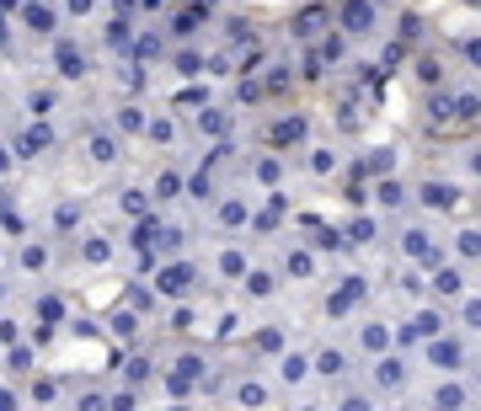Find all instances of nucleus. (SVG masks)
Returning <instances> with one entry per match:
<instances>
[{
    "label": "nucleus",
    "mask_w": 481,
    "mask_h": 411,
    "mask_svg": "<svg viewBox=\"0 0 481 411\" xmlns=\"http://www.w3.org/2000/svg\"><path fill=\"white\" fill-rule=\"evenodd\" d=\"M54 64H59L64 81H86V75H91V59H86V48H75V43H54Z\"/></svg>",
    "instance_id": "f257e3e1"
},
{
    "label": "nucleus",
    "mask_w": 481,
    "mask_h": 411,
    "mask_svg": "<svg viewBox=\"0 0 481 411\" xmlns=\"http://www.w3.org/2000/svg\"><path fill=\"white\" fill-rule=\"evenodd\" d=\"M54 144V134H48V123H32V128H21L17 134V161H38L43 150Z\"/></svg>",
    "instance_id": "f03ea898"
},
{
    "label": "nucleus",
    "mask_w": 481,
    "mask_h": 411,
    "mask_svg": "<svg viewBox=\"0 0 481 411\" xmlns=\"http://www.w3.org/2000/svg\"><path fill=\"white\" fill-rule=\"evenodd\" d=\"M21 27H27V32H38V38H48V32L59 27V17H54V6H43V0H27V6H21Z\"/></svg>",
    "instance_id": "7ed1b4c3"
},
{
    "label": "nucleus",
    "mask_w": 481,
    "mask_h": 411,
    "mask_svg": "<svg viewBox=\"0 0 481 411\" xmlns=\"http://www.w3.org/2000/svg\"><path fill=\"white\" fill-rule=\"evenodd\" d=\"M337 21L348 27V32H369V27H375V6H369V0H342Z\"/></svg>",
    "instance_id": "20e7f679"
},
{
    "label": "nucleus",
    "mask_w": 481,
    "mask_h": 411,
    "mask_svg": "<svg viewBox=\"0 0 481 411\" xmlns=\"http://www.w3.org/2000/svg\"><path fill=\"white\" fill-rule=\"evenodd\" d=\"M155 288H160V294H171V299H177V294H187V288H193V268H187V262H171V268H160Z\"/></svg>",
    "instance_id": "39448f33"
},
{
    "label": "nucleus",
    "mask_w": 481,
    "mask_h": 411,
    "mask_svg": "<svg viewBox=\"0 0 481 411\" xmlns=\"http://www.w3.org/2000/svg\"><path fill=\"white\" fill-rule=\"evenodd\" d=\"M209 11H214L209 0H193V6H187V11H182L177 21H171V32H177V38H193V32L203 27V17H209Z\"/></svg>",
    "instance_id": "423d86ee"
},
{
    "label": "nucleus",
    "mask_w": 481,
    "mask_h": 411,
    "mask_svg": "<svg viewBox=\"0 0 481 411\" xmlns=\"http://www.w3.org/2000/svg\"><path fill=\"white\" fill-rule=\"evenodd\" d=\"M401 241H406V257H412V262H422V268H433V262H439V251H433V241H428L422 230H406Z\"/></svg>",
    "instance_id": "0eeeda50"
},
{
    "label": "nucleus",
    "mask_w": 481,
    "mask_h": 411,
    "mask_svg": "<svg viewBox=\"0 0 481 411\" xmlns=\"http://www.w3.org/2000/svg\"><path fill=\"white\" fill-rule=\"evenodd\" d=\"M86 155H91L97 166L118 161V139H113V134H91V139H86Z\"/></svg>",
    "instance_id": "6e6552de"
},
{
    "label": "nucleus",
    "mask_w": 481,
    "mask_h": 411,
    "mask_svg": "<svg viewBox=\"0 0 481 411\" xmlns=\"http://www.w3.org/2000/svg\"><path fill=\"white\" fill-rule=\"evenodd\" d=\"M455 198H460V192L449 182H422V203L428 208H455Z\"/></svg>",
    "instance_id": "1a4fd4ad"
},
{
    "label": "nucleus",
    "mask_w": 481,
    "mask_h": 411,
    "mask_svg": "<svg viewBox=\"0 0 481 411\" xmlns=\"http://www.w3.org/2000/svg\"><path fill=\"white\" fill-rule=\"evenodd\" d=\"M321 21H326V6H310V11H300V17H294V32H300V38H316Z\"/></svg>",
    "instance_id": "9d476101"
},
{
    "label": "nucleus",
    "mask_w": 481,
    "mask_h": 411,
    "mask_svg": "<svg viewBox=\"0 0 481 411\" xmlns=\"http://www.w3.org/2000/svg\"><path fill=\"white\" fill-rule=\"evenodd\" d=\"M316 374H326V379H342V374H348V358H342L337 348L321 352V358H316Z\"/></svg>",
    "instance_id": "9b49d317"
},
{
    "label": "nucleus",
    "mask_w": 481,
    "mask_h": 411,
    "mask_svg": "<svg viewBox=\"0 0 481 411\" xmlns=\"http://www.w3.org/2000/svg\"><path fill=\"white\" fill-rule=\"evenodd\" d=\"M375 379H380V385H385V390H396V385H401V379H406V363H401V358H385V363H380V369H375Z\"/></svg>",
    "instance_id": "f8f14e48"
},
{
    "label": "nucleus",
    "mask_w": 481,
    "mask_h": 411,
    "mask_svg": "<svg viewBox=\"0 0 481 411\" xmlns=\"http://www.w3.org/2000/svg\"><path fill=\"white\" fill-rule=\"evenodd\" d=\"M305 139V118H283V123H273V144H294Z\"/></svg>",
    "instance_id": "ddd939ff"
},
{
    "label": "nucleus",
    "mask_w": 481,
    "mask_h": 411,
    "mask_svg": "<svg viewBox=\"0 0 481 411\" xmlns=\"http://www.w3.org/2000/svg\"><path fill=\"white\" fill-rule=\"evenodd\" d=\"M439 326H444V321H439V310H422L417 321L406 326V337H439Z\"/></svg>",
    "instance_id": "4468645a"
},
{
    "label": "nucleus",
    "mask_w": 481,
    "mask_h": 411,
    "mask_svg": "<svg viewBox=\"0 0 481 411\" xmlns=\"http://www.w3.org/2000/svg\"><path fill=\"white\" fill-rule=\"evenodd\" d=\"M449 102H455V118H465V123L481 118V97H476V91H460V97H449Z\"/></svg>",
    "instance_id": "2eb2a0df"
},
{
    "label": "nucleus",
    "mask_w": 481,
    "mask_h": 411,
    "mask_svg": "<svg viewBox=\"0 0 481 411\" xmlns=\"http://www.w3.org/2000/svg\"><path fill=\"white\" fill-rule=\"evenodd\" d=\"M225 128H230V118H225V112H214V107H203V112H198V134H214V139H220Z\"/></svg>",
    "instance_id": "dca6fc26"
},
{
    "label": "nucleus",
    "mask_w": 481,
    "mask_h": 411,
    "mask_svg": "<svg viewBox=\"0 0 481 411\" xmlns=\"http://www.w3.org/2000/svg\"><path fill=\"white\" fill-rule=\"evenodd\" d=\"M80 257H86V262H107V257H113V246H107L102 235H86V241H80Z\"/></svg>",
    "instance_id": "f3484780"
},
{
    "label": "nucleus",
    "mask_w": 481,
    "mask_h": 411,
    "mask_svg": "<svg viewBox=\"0 0 481 411\" xmlns=\"http://www.w3.org/2000/svg\"><path fill=\"white\" fill-rule=\"evenodd\" d=\"M107 48H134V27H129V21H113V27H107Z\"/></svg>",
    "instance_id": "a211bd4d"
},
{
    "label": "nucleus",
    "mask_w": 481,
    "mask_h": 411,
    "mask_svg": "<svg viewBox=\"0 0 481 411\" xmlns=\"http://www.w3.org/2000/svg\"><path fill=\"white\" fill-rule=\"evenodd\" d=\"M118 208L129 214V219H144V214H150V198H144V192H123Z\"/></svg>",
    "instance_id": "6ab92c4d"
},
{
    "label": "nucleus",
    "mask_w": 481,
    "mask_h": 411,
    "mask_svg": "<svg viewBox=\"0 0 481 411\" xmlns=\"http://www.w3.org/2000/svg\"><path fill=\"white\" fill-rule=\"evenodd\" d=\"M118 128H123V134H144V112H140L134 102L118 107Z\"/></svg>",
    "instance_id": "aec40b11"
},
{
    "label": "nucleus",
    "mask_w": 481,
    "mask_h": 411,
    "mask_svg": "<svg viewBox=\"0 0 481 411\" xmlns=\"http://www.w3.org/2000/svg\"><path fill=\"white\" fill-rule=\"evenodd\" d=\"M144 134H150V139H160V144H171V139H177L171 118H144Z\"/></svg>",
    "instance_id": "412c9836"
},
{
    "label": "nucleus",
    "mask_w": 481,
    "mask_h": 411,
    "mask_svg": "<svg viewBox=\"0 0 481 411\" xmlns=\"http://www.w3.org/2000/svg\"><path fill=\"white\" fill-rule=\"evenodd\" d=\"M273 272H246V294H257V299H267V294H273Z\"/></svg>",
    "instance_id": "4be33fe9"
},
{
    "label": "nucleus",
    "mask_w": 481,
    "mask_h": 411,
    "mask_svg": "<svg viewBox=\"0 0 481 411\" xmlns=\"http://www.w3.org/2000/svg\"><path fill=\"white\" fill-rule=\"evenodd\" d=\"M177 192H182V177H177V171H160V177H155V198H166V203H171Z\"/></svg>",
    "instance_id": "5701e85b"
},
{
    "label": "nucleus",
    "mask_w": 481,
    "mask_h": 411,
    "mask_svg": "<svg viewBox=\"0 0 481 411\" xmlns=\"http://www.w3.org/2000/svg\"><path fill=\"white\" fill-rule=\"evenodd\" d=\"M21 268L43 272V268H48V246H27V251H21Z\"/></svg>",
    "instance_id": "b1692460"
},
{
    "label": "nucleus",
    "mask_w": 481,
    "mask_h": 411,
    "mask_svg": "<svg viewBox=\"0 0 481 411\" xmlns=\"http://www.w3.org/2000/svg\"><path fill=\"white\" fill-rule=\"evenodd\" d=\"M220 272H225V278H246V257H240V251H225V257H220Z\"/></svg>",
    "instance_id": "393cba45"
},
{
    "label": "nucleus",
    "mask_w": 481,
    "mask_h": 411,
    "mask_svg": "<svg viewBox=\"0 0 481 411\" xmlns=\"http://www.w3.org/2000/svg\"><path fill=\"white\" fill-rule=\"evenodd\" d=\"M203 70H209L203 54H177V75H203Z\"/></svg>",
    "instance_id": "a878e982"
},
{
    "label": "nucleus",
    "mask_w": 481,
    "mask_h": 411,
    "mask_svg": "<svg viewBox=\"0 0 481 411\" xmlns=\"http://www.w3.org/2000/svg\"><path fill=\"white\" fill-rule=\"evenodd\" d=\"M305 374H310V363H305L300 352H289V358H283V379L294 385V379H305Z\"/></svg>",
    "instance_id": "bb28decb"
},
{
    "label": "nucleus",
    "mask_w": 481,
    "mask_h": 411,
    "mask_svg": "<svg viewBox=\"0 0 481 411\" xmlns=\"http://www.w3.org/2000/svg\"><path fill=\"white\" fill-rule=\"evenodd\" d=\"M364 348H369V352H385V348H390V331H385V326H369V331H364Z\"/></svg>",
    "instance_id": "cd10ccee"
},
{
    "label": "nucleus",
    "mask_w": 481,
    "mask_h": 411,
    "mask_svg": "<svg viewBox=\"0 0 481 411\" xmlns=\"http://www.w3.org/2000/svg\"><path fill=\"white\" fill-rule=\"evenodd\" d=\"M236 401H246V406H257V401H267V390H262L257 379H246V385H236Z\"/></svg>",
    "instance_id": "c85d7f7f"
},
{
    "label": "nucleus",
    "mask_w": 481,
    "mask_h": 411,
    "mask_svg": "<svg viewBox=\"0 0 481 411\" xmlns=\"http://www.w3.org/2000/svg\"><path fill=\"white\" fill-rule=\"evenodd\" d=\"M220 225H246V203H236V198L220 203Z\"/></svg>",
    "instance_id": "c756f323"
},
{
    "label": "nucleus",
    "mask_w": 481,
    "mask_h": 411,
    "mask_svg": "<svg viewBox=\"0 0 481 411\" xmlns=\"http://www.w3.org/2000/svg\"><path fill=\"white\" fill-rule=\"evenodd\" d=\"M375 198H380L385 208H401V203H406V192H401V182H385L380 192H375Z\"/></svg>",
    "instance_id": "7c9ffc66"
},
{
    "label": "nucleus",
    "mask_w": 481,
    "mask_h": 411,
    "mask_svg": "<svg viewBox=\"0 0 481 411\" xmlns=\"http://www.w3.org/2000/svg\"><path fill=\"white\" fill-rule=\"evenodd\" d=\"M54 225H59V230H75V225H80V203H59Z\"/></svg>",
    "instance_id": "2f4dec72"
},
{
    "label": "nucleus",
    "mask_w": 481,
    "mask_h": 411,
    "mask_svg": "<svg viewBox=\"0 0 481 411\" xmlns=\"http://www.w3.org/2000/svg\"><path fill=\"white\" fill-rule=\"evenodd\" d=\"M27 107H32V112H54V91H27Z\"/></svg>",
    "instance_id": "473e14b6"
},
{
    "label": "nucleus",
    "mask_w": 481,
    "mask_h": 411,
    "mask_svg": "<svg viewBox=\"0 0 481 411\" xmlns=\"http://www.w3.org/2000/svg\"><path fill=\"white\" fill-rule=\"evenodd\" d=\"M289 272H294V278H310V272H316V262H310L305 251H289Z\"/></svg>",
    "instance_id": "72a5a7b5"
},
{
    "label": "nucleus",
    "mask_w": 481,
    "mask_h": 411,
    "mask_svg": "<svg viewBox=\"0 0 481 411\" xmlns=\"http://www.w3.org/2000/svg\"><path fill=\"white\" fill-rule=\"evenodd\" d=\"M460 257H471V262L481 257V230H465L460 235Z\"/></svg>",
    "instance_id": "f704fd0d"
},
{
    "label": "nucleus",
    "mask_w": 481,
    "mask_h": 411,
    "mask_svg": "<svg viewBox=\"0 0 481 411\" xmlns=\"http://www.w3.org/2000/svg\"><path fill=\"white\" fill-rule=\"evenodd\" d=\"M177 369L187 374V379H198V374H203V358H198V352H182V358H177Z\"/></svg>",
    "instance_id": "c9c22d12"
},
{
    "label": "nucleus",
    "mask_w": 481,
    "mask_h": 411,
    "mask_svg": "<svg viewBox=\"0 0 481 411\" xmlns=\"http://www.w3.org/2000/svg\"><path fill=\"white\" fill-rule=\"evenodd\" d=\"M38 315H43V321H59V315H64V305L54 299V294H43V299H38Z\"/></svg>",
    "instance_id": "e433bc0d"
},
{
    "label": "nucleus",
    "mask_w": 481,
    "mask_h": 411,
    "mask_svg": "<svg viewBox=\"0 0 481 411\" xmlns=\"http://www.w3.org/2000/svg\"><path fill=\"white\" fill-rule=\"evenodd\" d=\"M433 288H439V294H460V272H449V268H444L439 278H433Z\"/></svg>",
    "instance_id": "4c0bfd02"
},
{
    "label": "nucleus",
    "mask_w": 481,
    "mask_h": 411,
    "mask_svg": "<svg viewBox=\"0 0 481 411\" xmlns=\"http://www.w3.org/2000/svg\"><path fill=\"white\" fill-rule=\"evenodd\" d=\"M113 331H118V337H134V331H140V321H134L129 310H118V315H113Z\"/></svg>",
    "instance_id": "58836bf2"
},
{
    "label": "nucleus",
    "mask_w": 481,
    "mask_h": 411,
    "mask_svg": "<svg viewBox=\"0 0 481 411\" xmlns=\"http://www.w3.org/2000/svg\"><path fill=\"white\" fill-rule=\"evenodd\" d=\"M134 54H140V59H155V54H160V38H155V32H144V38L134 43Z\"/></svg>",
    "instance_id": "ea45409f"
},
{
    "label": "nucleus",
    "mask_w": 481,
    "mask_h": 411,
    "mask_svg": "<svg viewBox=\"0 0 481 411\" xmlns=\"http://www.w3.org/2000/svg\"><path fill=\"white\" fill-rule=\"evenodd\" d=\"M439 59H417V81H428V86H439Z\"/></svg>",
    "instance_id": "a19ab883"
},
{
    "label": "nucleus",
    "mask_w": 481,
    "mask_h": 411,
    "mask_svg": "<svg viewBox=\"0 0 481 411\" xmlns=\"http://www.w3.org/2000/svg\"><path fill=\"white\" fill-rule=\"evenodd\" d=\"M267 91H289V64H273V75H267Z\"/></svg>",
    "instance_id": "79ce46f5"
},
{
    "label": "nucleus",
    "mask_w": 481,
    "mask_h": 411,
    "mask_svg": "<svg viewBox=\"0 0 481 411\" xmlns=\"http://www.w3.org/2000/svg\"><path fill=\"white\" fill-rule=\"evenodd\" d=\"M455 358H460V348H455V342H439V348H433V363H444V369H449Z\"/></svg>",
    "instance_id": "37998d69"
},
{
    "label": "nucleus",
    "mask_w": 481,
    "mask_h": 411,
    "mask_svg": "<svg viewBox=\"0 0 481 411\" xmlns=\"http://www.w3.org/2000/svg\"><path fill=\"white\" fill-rule=\"evenodd\" d=\"M460 401H465L460 385H444V390H439V406H460Z\"/></svg>",
    "instance_id": "c03bdc74"
},
{
    "label": "nucleus",
    "mask_w": 481,
    "mask_h": 411,
    "mask_svg": "<svg viewBox=\"0 0 481 411\" xmlns=\"http://www.w3.org/2000/svg\"><path fill=\"white\" fill-rule=\"evenodd\" d=\"M257 348H262V352H279V348H283V337H279V331H262Z\"/></svg>",
    "instance_id": "a18cd8bd"
},
{
    "label": "nucleus",
    "mask_w": 481,
    "mask_h": 411,
    "mask_svg": "<svg viewBox=\"0 0 481 411\" xmlns=\"http://www.w3.org/2000/svg\"><path fill=\"white\" fill-rule=\"evenodd\" d=\"M129 379H150V358H129Z\"/></svg>",
    "instance_id": "49530a36"
},
{
    "label": "nucleus",
    "mask_w": 481,
    "mask_h": 411,
    "mask_svg": "<svg viewBox=\"0 0 481 411\" xmlns=\"http://www.w3.org/2000/svg\"><path fill=\"white\" fill-rule=\"evenodd\" d=\"M353 241H359V246H364V241H375V225H369V219H359V225H353Z\"/></svg>",
    "instance_id": "de8ad7c7"
},
{
    "label": "nucleus",
    "mask_w": 481,
    "mask_h": 411,
    "mask_svg": "<svg viewBox=\"0 0 481 411\" xmlns=\"http://www.w3.org/2000/svg\"><path fill=\"white\" fill-rule=\"evenodd\" d=\"M460 48H465V59H471V64H481V38H471V43H460Z\"/></svg>",
    "instance_id": "09e8293b"
},
{
    "label": "nucleus",
    "mask_w": 481,
    "mask_h": 411,
    "mask_svg": "<svg viewBox=\"0 0 481 411\" xmlns=\"http://www.w3.org/2000/svg\"><path fill=\"white\" fill-rule=\"evenodd\" d=\"M465 321H471V326L481 331V299H471V305H465Z\"/></svg>",
    "instance_id": "8fccbe9b"
},
{
    "label": "nucleus",
    "mask_w": 481,
    "mask_h": 411,
    "mask_svg": "<svg viewBox=\"0 0 481 411\" xmlns=\"http://www.w3.org/2000/svg\"><path fill=\"white\" fill-rule=\"evenodd\" d=\"M0 54H11V27H6V17H0Z\"/></svg>",
    "instance_id": "3c124183"
},
{
    "label": "nucleus",
    "mask_w": 481,
    "mask_h": 411,
    "mask_svg": "<svg viewBox=\"0 0 481 411\" xmlns=\"http://www.w3.org/2000/svg\"><path fill=\"white\" fill-rule=\"evenodd\" d=\"M91 6H97V0H70V11H75V17H86Z\"/></svg>",
    "instance_id": "603ef678"
},
{
    "label": "nucleus",
    "mask_w": 481,
    "mask_h": 411,
    "mask_svg": "<svg viewBox=\"0 0 481 411\" xmlns=\"http://www.w3.org/2000/svg\"><path fill=\"white\" fill-rule=\"evenodd\" d=\"M11 161H17V155H11V150H0V177L11 171Z\"/></svg>",
    "instance_id": "864d4df0"
},
{
    "label": "nucleus",
    "mask_w": 481,
    "mask_h": 411,
    "mask_svg": "<svg viewBox=\"0 0 481 411\" xmlns=\"http://www.w3.org/2000/svg\"><path fill=\"white\" fill-rule=\"evenodd\" d=\"M6 406H17V395H11V390H0V411H6Z\"/></svg>",
    "instance_id": "5fc2aeb1"
},
{
    "label": "nucleus",
    "mask_w": 481,
    "mask_h": 411,
    "mask_svg": "<svg viewBox=\"0 0 481 411\" xmlns=\"http://www.w3.org/2000/svg\"><path fill=\"white\" fill-rule=\"evenodd\" d=\"M476 171H481V150H476Z\"/></svg>",
    "instance_id": "6e6d98bb"
}]
</instances>
